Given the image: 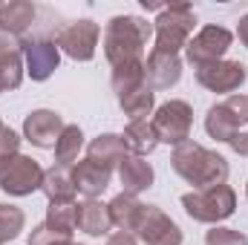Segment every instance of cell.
Segmentation results:
<instances>
[{"mask_svg":"<svg viewBox=\"0 0 248 245\" xmlns=\"http://www.w3.org/2000/svg\"><path fill=\"white\" fill-rule=\"evenodd\" d=\"M205 245H248V237L228 225H211V231L205 234Z\"/></svg>","mask_w":248,"mask_h":245,"instance_id":"obj_29","label":"cell"},{"mask_svg":"<svg viewBox=\"0 0 248 245\" xmlns=\"http://www.w3.org/2000/svg\"><path fill=\"white\" fill-rule=\"evenodd\" d=\"M196 29V15L187 3H170L165 6L156 20H153V38H156V52H168V55H179L187 46V41L193 38Z\"/></svg>","mask_w":248,"mask_h":245,"instance_id":"obj_3","label":"cell"},{"mask_svg":"<svg viewBox=\"0 0 248 245\" xmlns=\"http://www.w3.org/2000/svg\"><path fill=\"white\" fill-rule=\"evenodd\" d=\"M153 130H156V138L159 144H170V147H179L190 138V127H193V107L182 101V98H170L165 101L162 107L153 110Z\"/></svg>","mask_w":248,"mask_h":245,"instance_id":"obj_5","label":"cell"},{"mask_svg":"<svg viewBox=\"0 0 248 245\" xmlns=\"http://www.w3.org/2000/svg\"><path fill=\"white\" fill-rule=\"evenodd\" d=\"M52 231H58L63 237L72 240L75 231V202H63V205H49L46 208V219H44Z\"/></svg>","mask_w":248,"mask_h":245,"instance_id":"obj_28","label":"cell"},{"mask_svg":"<svg viewBox=\"0 0 248 245\" xmlns=\"http://www.w3.org/2000/svg\"><path fill=\"white\" fill-rule=\"evenodd\" d=\"M61 63V49L49 38H23V66L32 81H49Z\"/></svg>","mask_w":248,"mask_h":245,"instance_id":"obj_12","label":"cell"},{"mask_svg":"<svg viewBox=\"0 0 248 245\" xmlns=\"http://www.w3.org/2000/svg\"><path fill=\"white\" fill-rule=\"evenodd\" d=\"M35 17H38V6H32L29 0H12V3H3L0 9V29L23 41L32 32Z\"/></svg>","mask_w":248,"mask_h":245,"instance_id":"obj_18","label":"cell"},{"mask_svg":"<svg viewBox=\"0 0 248 245\" xmlns=\"http://www.w3.org/2000/svg\"><path fill=\"white\" fill-rule=\"evenodd\" d=\"M182 208L193 222L202 225H219L234 216L237 211V193L228 184H214L205 190H190L182 196Z\"/></svg>","mask_w":248,"mask_h":245,"instance_id":"obj_4","label":"cell"},{"mask_svg":"<svg viewBox=\"0 0 248 245\" xmlns=\"http://www.w3.org/2000/svg\"><path fill=\"white\" fill-rule=\"evenodd\" d=\"M23 225H26V214L12 202H0V245L15 240L23 231Z\"/></svg>","mask_w":248,"mask_h":245,"instance_id":"obj_27","label":"cell"},{"mask_svg":"<svg viewBox=\"0 0 248 245\" xmlns=\"http://www.w3.org/2000/svg\"><path fill=\"white\" fill-rule=\"evenodd\" d=\"M81 150H84V130L78 124H66L55 144V165H66V168L78 165Z\"/></svg>","mask_w":248,"mask_h":245,"instance_id":"obj_24","label":"cell"},{"mask_svg":"<svg viewBox=\"0 0 248 245\" xmlns=\"http://www.w3.org/2000/svg\"><path fill=\"white\" fill-rule=\"evenodd\" d=\"M44 184V168L32 156H12L0 165V190L9 196H32Z\"/></svg>","mask_w":248,"mask_h":245,"instance_id":"obj_8","label":"cell"},{"mask_svg":"<svg viewBox=\"0 0 248 245\" xmlns=\"http://www.w3.org/2000/svg\"><path fill=\"white\" fill-rule=\"evenodd\" d=\"M104 245H139V237L130 231H113V234H107Z\"/></svg>","mask_w":248,"mask_h":245,"instance_id":"obj_33","label":"cell"},{"mask_svg":"<svg viewBox=\"0 0 248 245\" xmlns=\"http://www.w3.org/2000/svg\"><path fill=\"white\" fill-rule=\"evenodd\" d=\"M248 124V95H228L225 101L208 107L205 113V133L217 141H231L234 133H240L243 127Z\"/></svg>","mask_w":248,"mask_h":245,"instance_id":"obj_6","label":"cell"},{"mask_svg":"<svg viewBox=\"0 0 248 245\" xmlns=\"http://www.w3.org/2000/svg\"><path fill=\"white\" fill-rule=\"evenodd\" d=\"M119 107H122V113L130 122L147 119V116H153V110H156V92L144 84V87H139V90H130V92L119 95Z\"/></svg>","mask_w":248,"mask_h":245,"instance_id":"obj_23","label":"cell"},{"mask_svg":"<svg viewBox=\"0 0 248 245\" xmlns=\"http://www.w3.org/2000/svg\"><path fill=\"white\" fill-rule=\"evenodd\" d=\"M66 243H72V240L58 234V231H52L46 222H41V225H35L29 231V245H66Z\"/></svg>","mask_w":248,"mask_h":245,"instance_id":"obj_30","label":"cell"},{"mask_svg":"<svg viewBox=\"0 0 248 245\" xmlns=\"http://www.w3.org/2000/svg\"><path fill=\"white\" fill-rule=\"evenodd\" d=\"M248 78V69L243 61H222L217 63H205V66H196V84L205 87L208 92H228L234 95Z\"/></svg>","mask_w":248,"mask_h":245,"instance_id":"obj_11","label":"cell"},{"mask_svg":"<svg viewBox=\"0 0 248 245\" xmlns=\"http://www.w3.org/2000/svg\"><path fill=\"white\" fill-rule=\"evenodd\" d=\"M124 156H127V150H124V141L119 133H101L87 144V159L107 165V168H119Z\"/></svg>","mask_w":248,"mask_h":245,"instance_id":"obj_22","label":"cell"},{"mask_svg":"<svg viewBox=\"0 0 248 245\" xmlns=\"http://www.w3.org/2000/svg\"><path fill=\"white\" fill-rule=\"evenodd\" d=\"M72 173L78 193H84L87 199H98L113 182V168L98 165L93 159H78V165H72Z\"/></svg>","mask_w":248,"mask_h":245,"instance_id":"obj_15","label":"cell"},{"mask_svg":"<svg viewBox=\"0 0 248 245\" xmlns=\"http://www.w3.org/2000/svg\"><path fill=\"white\" fill-rule=\"evenodd\" d=\"M3 127H6V124H3V119H0V130H3Z\"/></svg>","mask_w":248,"mask_h":245,"instance_id":"obj_36","label":"cell"},{"mask_svg":"<svg viewBox=\"0 0 248 245\" xmlns=\"http://www.w3.org/2000/svg\"><path fill=\"white\" fill-rule=\"evenodd\" d=\"M136 237L144 245H182V228L159 208V205H144Z\"/></svg>","mask_w":248,"mask_h":245,"instance_id":"obj_10","label":"cell"},{"mask_svg":"<svg viewBox=\"0 0 248 245\" xmlns=\"http://www.w3.org/2000/svg\"><path fill=\"white\" fill-rule=\"evenodd\" d=\"M170 168L176 170V176H182L187 184H193V190H205V187H214V184H225L228 173H231L225 156H219L217 150H208V147L196 144L193 138H187L185 144L173 147Z\"/></svg>","mask_w":248,"mask_h":245,"instance_id":"obj_2","label":"cell"},{"mask_svg":"<svg viewBox=\"0 0 248 245\" xmlns=\"http://www.w3.org/2000/svg\"><path fill=\"white\" fill-rule=\"evenodd\" d=\"M141 208L144 202L133 193H116L110 202H107V214H110V222L119 228V231H130L136 234V225H139V216H141Z\"/></svg>","mask_w":248,"mask_h":245,"instance_id":"obj_20","label":"cell"},{"mask_svg":"<svg viewBox=\"0 0 248 245\" xmlns=\"http://www.w3.org/2000/svg\"><path fill=\"white\" fill-rule=\"evenodd\" d=\"M23 75H26V66H23V52H15V55H0V92L17 90V87L23 84Z\"/></svg>","mask_w":248,"mask_h":245,"instance_id":"obj_26","label":"cell"},{"mask_svg":"<svg viewBox=\"0 0 248 245\" xmlns=\"http://www.w3.org/2000/svg\"><path fill=\"white\" fill-rule=\"evenodd\" d=\"M44 196L49 199V205H63V202H75V173L66 165H52L49 170H44V184H41Z\"/></svg>","mask_w":248,"mask_h":245,"instance_id":"obj_19","label":"cell"},{"mask_svg":"<svg viewBox=\"0 0 248 245\" xmlns=\"http://www.w3.org/2000/svg\"><path fill=\"white\" fill-rule=\"evenodd\" d=\"M246 199H248V184H246Z\"/></svg>","mask_w":248,"mask_h":245,"instance_id":"obj_37","label":"cell"},{"mask_svg":"<svg viewBox=\"0 0 248 245\" xmlns=\"http://www.w3.org/2000/svg\"><path fill=\"white\" fill-rule=\"evenodd\" d=\"M75 228L87 237H107L113 222L101 199H84L75 205Z\"/></svg>","mask_w":248,"mask_h":245,"instance_id":"obj_17","label":"cell"},{"mask_svg":"<svg viewBox=\"0 0 248 245\" xmlns=\"http://www.w3.org/2000/svg\"><path fill=\"white\" fill-rule=\"evenodd\" d=\"M0 9H3V3H0Z\"/></svg>","mask_w":248,"mask_h":245,"instance_id":"obj_39","label":"cell"},{"mask_svg":"<svg viewBox=\"0 0 248 245\" xmlns=\"http://www.w3.org/2000/svg\"><path fill=\"white\" fill-rule=\"evenodd\" d=\"M182 78V58L179 55H168V52H150L144 61V81L147 87L156 90H170L176 87Z\"/></svg>","mask_w":248,"mask_h":245,"instance_id":"obj_14","label":"cell"},{"mask_svg":"<svg viewBox=\"0 0 248 245\" xmlns=\"http://www.w3.org/2000/svg\"><path fill=\"white\" fill-rule=\"evenodd\" d=\"M98 38H101V26L90 17H81V20H69L58 32V49L63 55H69L72 61H93L95 58V49H98Z\"/></svg>","mask_w":248,"mask_h":245,"instance_id":"obj_9","label":"cell"},{"mask_svg":"<svg viewBox=\"0 0 248 245\" xmlns=\"http://www.w3.org/2000/svg\"><path fill=\"white\" fill-rule=\"evenodd\" d=\"M66 245H78V243H66Z\"/></svg>","mask_w":248,"mask_h":245,"instance_id":"obj_38","label":"cell"},{"mask_svg":"<svg viewBox=\"0 0 248 245\" xmlns=\"http://www.w3.org/2000/svg\"><path fill=\"white\" fill-rule=\"evenodd\" d=\"M122 141H124V150L133 153V156H150L156 147H159V138H156V130L150 119H139V122H127L122 133Z\"/></svg>","mask_w":248,"mask_h":245,"instance_id":"obj_21","label":"cell"},{"mask_svg":"<svg viewBox=\"0 0 248 245\" xmlns=\"http://www.w3.org/2000/svg\"><path fill=\"white\" fill-rule=\"evenodd\" d=\"M234 44V32L225 29V26H217V23H208L202 26L185 46V61L196 66H205V63H217L225 58V52L231 49Z\"/></svg>","mask_w":248,"mask_h":245,"instance_id":"obj_7","label":"cell"},{"mask_svg":"<svg viewBox=\"0 0 248 245\" xmlns=\"http://www.w3.org/2000/svg\"><path fill=\"white\" fill-rule=\"evenodd\" d=\"M153 179H156L153 165H150L144 156H133V153H127L122 162H119V182H122L124 193L139 196V193H144V190L153 187Z\"/></svg>","mask_w":248,"mask_h":245,"instance_id":"obj_16","label":"cell"},{"mask_svg":"<svg viewBox=\"0 0 248 245\" xmlns=\"http://www.w3.org/2000/svg\"><path fill=\"white\" fill-rule=\"evenodd\" d=\"M15 52H23V41L0 29V55H15Z\"/></svg>","mask_w":248,"mask_h":245,"instance_id":"obj_32","label":"cell"},{"mask_svg":"<svg viewBox=\"0 0 248 245\" xmlns=\"http://www.w3.org/2000/svg\"><path fill=\"white\" fill-rule=\"evenodd\" d=\"M150 38H153L150 20L139 17V15H116L107 20L104 35H101L104 58L110 61V66L144 61V49H147Z\"/></svg>","mask_w":248,"mask_h":245,"instance_id":"obj_1","label":"cell"},{"mask_svg":"<svg viewBox=\"0 0 248 245\" xmlns=\"http://www.w3.org/2000/svg\"><path fill=\"white\" fill-rule=\"evenodd\" d=\"M110 84H113V92L116 98L130 92V90H139L144 87V61H133V63H122V66H113V75H110Z\"/></svg>","mask_w":248,"mask_h":245,"instance_id":"obj_25","label":"cell"},{"mask_svg":"<svg viewBox=\"0 0 248 245\" xmlns=\"http://www.w3.org/2000/svg\"><path fill=\"white\" fill-rule=\"evenodd\" d=\"M63 127L66 124L55 110H32L23 119V138L35 147H41V150H55Z\"/></svg>","mask_w":248,"mask_h":245,"instance_id":"obj_13","label":"cell"},{"mask_svg":"<svg viewBox=\"0 0 248 245\" xmlns=\"http://www.w3.org/2000/svg\"><path fill=\"white\" fill-rule=\"evenodd\" d=\"M228 144H231V150H234L237 156H246V159H248V133H246V130H240V133H234Z\"/></svg>","mask_w":248,"mask_h":245,"instance_id":"obj_34","label":"cell"},{"mask_svg":"<svg viewBox=\"0 0 248 245\" xmlns=\"http://www.w3.org/2000/svg\"><path fill=\"white\" fill-rule=\"evenodd\" d=\"M20 141H23V138H20L12 127H3V130H0V165L20 153Z\"/></svg>","mask_w":248,"mask_h":245,"instance_id":"obj_31","label":"cell"},{"mask_svg":"<svg viewBox=\"0 0 248 245\" xmlns=\"http://www.w3.org/2000/svg\"><path fill=\"white\" fill-rule=\"evenodd\" d=\"M237 38H240L243 46H248V12L240 17V23H237Z\"/></svg>","mask_w":248,"mask_h":245,"instance_id":"obj_35","label":"cell"}]
</instances>
